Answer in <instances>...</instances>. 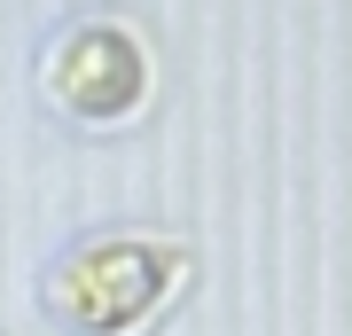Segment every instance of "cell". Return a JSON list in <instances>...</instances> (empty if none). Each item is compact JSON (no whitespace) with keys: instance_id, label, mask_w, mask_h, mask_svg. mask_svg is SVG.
<instances>
[{"instance_id":"obj_1","label":"cell","mask_w":352,"mask_h":336,"mask_svg":"<svg viewBox=\"0 0 352 336\" xmlns=\"http://www.w3.org/2000/svg\"><path fill=\"white\" fill-rule=\"evenodd\" d=\"M188 282V243L173 235H141V227H110V235L71 243L47 266V305L63 313L78 336H133L141 321H157Z\"/></svg>"},{"instance_id":"obj_2","label":"cell","mask_w":352,"mask_h":336,"mask_svg":"<svg viewBox=\"0 0 352 336\" xmlns=\"http://www.w3.org/2000/svg\"><path fill=\"white\" fill-rule=\"evenodd\" d=\"M39 78H47V94L71 117H118L149 87V55H141V39L118 16H78V24H63L47 39Z\"/></svg>"}]
</instances>
